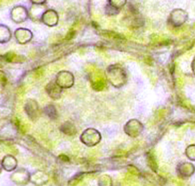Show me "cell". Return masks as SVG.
<instances>
[{
	"instance_id": "1",
	"label": "cell",
	"mask_w": 195,
	"mask_h": 186,
	"mask_svg": "<svg viewBox=\"0 0 195 186\" xmlns=\"http://www.w3.org/2000/svg\"><path fill=\"white\" fill-rule=\"evenodd\" d=\"M74 34H75L74 30H71L69 32V34H67V36H66V39H72V37L74 36Z\"/></svg>"
}]
</instances>
